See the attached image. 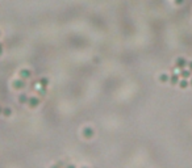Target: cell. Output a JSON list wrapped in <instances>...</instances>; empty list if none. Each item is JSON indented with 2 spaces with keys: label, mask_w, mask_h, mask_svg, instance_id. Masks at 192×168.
<instances>
[{
  "label": "cell",
  "mask_w": 192,
  "mask_h": 168,
  "mask_svg": "<svg viewBox=\"0 0 192 168\" xmlns=\"http://www.w3.org/2000/svg\"><path fill=\"white\" fill-rule=\"evenodd\" d=\"M1 113H3V108H1V105H0V116H1Z\"/></svg>",
  "instance_id": "19"
},
{
  "label": "cell",
  "mask_w": 192,
  "mask_h": 168,
  "mask_svg": "<svg viewBox=\"0 0 192 168\" xmlns=\"http://www.w3.org/2000/svg\"><path fill=\"white\" fill-rule=\"evenodd\" d=\"M38 105H40V99H38L37 96L29 97V100H28V106H29V108L34 109V108H37Z\"/></svg>",
  "instance_id": "2"
},
{
  "label": "cell",
  "mask_w": 192,
  "mask_h": 168,
  "mask_svg": "<svg viewBox=\"0 0 192 168\" xmlns=\"http://www.w3.org/2000/svg\"><path fill=\"white\" fill-rule=\"evenodd\" d=\"M191 86H192V77H191Z\"/></svg>",
  "instance_id": "20"
},
{
  "label": "cell",
  "mask_w": 192,
  "mask_h": 168,
  "mask_svg": "<svg viewBox=\"0 0 192 168\" xmlns=\"http://www.w3.org/2000/svg\"><path fill=\"white\" fill-rule=\"evenodd\" d=\"M187 66H188V70H191V71H192V60L187 63Z\"/></svg>",
  "instance_id": "16"
},
{
  "label": "cell",
  "mask_w": 192,
  "mask_h": 168,
  "mask_svg": "<svg viewBox=\"0 0 192 168\" xmlns=\"http://www.w3.org/2000/svg\"><path fill=\"white\" fill-rule=\"evenodd\" d=\"M187 60H186V58H183V57H179V58H176V60H175V67L176 69H179V70H182V69H184L187 66Z\"/></svg>",
  "instance_id": "3"
},
{
  "label": "cell",
  "mask_w": 192,
  "mask_h": 168,
  "mask_svg": "<svg viewBox=\"0 0 192 168\" xmlns=\"http://www.w3.org/2000/svg\"><path fill=\"white\" fill-rule=\"evenodd\" d=\"M178 84H179V87H180V88H183V89L187 88V87L189 86V83H188V80H187V79H180Z\"/></svg>",
  "instance_id": "10"
},
{
  "label": "cell",
  "mask_w": 192,
  "mask_h": 168,
  "mask_svg": "<svg viewBox=\"0 0 192 168\" xmlns=\"http://www.w3.org/2000/svg\"><path fill=\"white\" fill-rule=\"evenodd\" d=\"M12 86H13V88L14 89H17V91H21V89H24L25 88V80L24 79H21V77H19V79H16V80H13V83H12Z\"/></svg>",
  "instance_id": "1"
},
{
  "label": "cell",
  "mask_w": 192,
  "mask_h": 168,
  "mask_svg": "<svg viewBox=\"0 0 192 168\" xmlns=\"http://www.w3.org/2000/svg\"><path fill=\"white\" fill-rule=\"evenodd\" d=\"M184 3V0H175V4L176 5H180V4H183Z\"/></svg>",
  "instance_id": "15"
},
{
  "label": "cell",
  "mask_w": 192,
  "mask_h": 168,
  "mask_svg": "<svg viewBox=\"0 0 192 168\" xmlns=\"http://www.w3.org/2000/svg\"><path fill=\"white\" fill-rule=\"evenodd\" d=\"M45 93H46V88H41L40 87V89H38V95H40V96H45Z\"/></svg>",
  "instance_id": "13"
},
{
  "label": "cell",
  "mask_w": 192,
  "mask_h": 168,
  "mask_svg": "<svg viewBox=\"0 0 192 168\" xmlns=\"http://www.w3.org/2000/svg\"><path fill=\"white\" fill-rule=\"evenodd\" d=\"M95 135V130L92 128H89V126H86V128L83 129V137L87 138V139H91L92 137Z\"/></svg>",
  "instance_id": "4"
},
{
  "label": "cell",
  "mask_w": 192,
  "mask_h": 168,
  "mask_svg": "<svg viewBox=\"0 0 192 168\" xmlns=\"http://www.w3.org/2000/svg\"><path fill=\"white\" fill-rule=\"evenodd\" d=\"M0 34H1V33H0Z\"/></svg>",
  "instance_id": "22"
},
{
  "label": "cell",
  "mask_w": 192,
  "mask_h": 168,
  "mask_svg": "<svg viewBox=\"0 0 192 168\" xmlns=\"http://www.w3.org/2000/svg\"><path fill=\"white\" fill-rule=\"evenodd\" d=\"M169 80H170V75L169 74H161V75H159V82L167 83Z\"/></svg>",
  "instance_id": "11"
},
{
  "label": "cell",
  "mask_w": 192,
  "mask_h": 168,
  "mask_svg": "<svg viewBox=\"0 0 192 168\" xmlns=\"http://www.w3.org/2000/svg\"><path fill=\"white\" fill-rule=\"evenodd\" d=\"M19 75H20L21 79L26 80V79H29V77H32V71L29 69H23V70H20Z\"/></svg>",
  "instance_id": "5"
},
{
  "label": "cell",
  "mask_w": 192,
  "mask_h": 168,
  "mask_svg": "<svg viewBox=\"0 0 192 168\" xmlns=\"http://www.w3.org/2000/svg\"><path fill=\"white\" fill-rule=\"evenodd\" d=\"M38 84H40L41 88H46L47 84H49V79H47V77H41L40 82H38Z\"/></svg>",
  "instance_id": "9"
},
{
  "label": "cell",
  "mask_w": 192,
  "mask_h": 168,
  "mask_svg": "<svg viewBox=\"0 0 192 168\" xmlns=\"http://www.w3.org/2000/svg\"><path fill=\"white\" fill-rule=\"evenodd\" d=\"M179 80H180V75H179V74H176V72H172V74L170 75V80H169V82L171 83L172 86H176V84L179 83Z\"/></svg>",
  "instance_id": "6"
},
{
  "label": "cell",
  "mask_w": 192,
  "mask_h": 168,
  "mask_svg": "<svg viewBox=\"0 0 192 168\" xmlns=\"http://www.w3.org/2000/svg\"><path fill=\"white\" fill-rule=\"evenodd\" d=\"M82 168H87V167H82Z\"/></svg>",
  "instance_id": "21"
},
{
  "label": "cell",
  "mask_w": 192,
  "mask_h": 168,
  "mask_svg": "<svg viewBox=\"0 0 192 168\" xmlns=\"http://www.w3.org/2000/svg\"><path fill=\"white\" fill-rule=\"evenodd\" d=\"M28 100H29V96L26 93H21L19 96V103L20 104H28Z\"/></svg>",
  "instance_id": "8"
},
{
  "label": "cell",
  "mask_w": 192,
  "mask_h": 168,
  "mask_svg": "<svg viewBox=\"0 0 192 168\" xmlns=\"http://www.w3.org/2000/svg\"><path fill=\"white\" fill-rule=\"evenodd\" d=\"M3 116H6V117H9L12 114V109L11 108H3Z\"/></svg>",
  "instance_id": "12"
},
{
  "label": "cell",
  "mask_w": 192,
  "mask_h": 168,
  "mask_svg": "<svg viewBox=\"0 0 192 168\" xmlns=\"http://www.w3.org/2000/svg\"><path fill=\"white\" fill-rule=\"evenodd\" d=\"M191 70H186V69H182L180 70V77L182 79H188V77H191Z\"/></svg>",
  "instance_id": "7"
},
{
  "label": "cell",
  "mask_w": 192,
  "mask_h": 168,
  "mask_svg": "<svg viewBox=\"0 0 192 168\" xmlns=\"http://www.w3.org/2000/svg\"><path fill=\"white\" fill-rule=\"evenodd\" d=\"M63 167V164L62 163H58V164H54V165H52L50 168H62Z\"/></svg>",
  "instance_id": "14"
},
{
  "label": "cell",
  "mask_w": 192,
  "mask_h": 168,
  "mask_svg": "<svg viewBox=\"0 0 192 168\" xmlns=\"http://www.w3.org/2000/svg\"><path fill=\"white\" fill-rule=\"evenodd\" d=\"M1 53H3V43L0 42V55H1Z\"/></svg>",
  "instance_id": "18"
},
{
  "label": "cell",
  "mask_w": 192,
  "mask_h": 168,
  "mask_svg": "<svg viewBox=\"0 0 192 168\" xmlns=\"http://www.w3.org/2000/svg\"><path fill=\"white\" fill-rule=\"evenodd\" d=\"M65 168H76V167H75L74 164H69V165H66V167H65Z\"/></svg>",
  "instance_id": "17"
}]
</instances>
